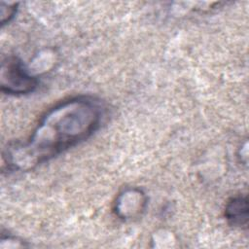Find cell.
Here are the masks:
<instances>
[{
    "label": "cell",
    "mask_w": 249,
    "mask_h": 249,
    "mask_svg": "<svg viewBox=\"0 0 249 249\" xmlns=\"http://www.w3.org/2000/svg\"><path fill=\"white\" fill-rule=\"evenodd\" d=\"M17 6L16 3H4L1 2V24L4 25L5 23H8L11 21V19L15 17L17 13Z\"/></svg>",
    "instance_id": "obj_4"
},
{
    "label": "cell",
    "mask_w": 249,
    "mask_h": 249,
    "mask_svg": "<svg viewBox=\"0 0 249 249\" xmlns=\"http://www.w3.org/2000/svg\"><path fill=\"white\" fill-rule=\"evenodd\" d=\"M0 86L6 94H27L35 90L38 79L29 73L18 57L8 55L1 62Z\"/></svg>",
    "instance_id": "obj_2"
},
{
    "label": "cell",
    "mask_w": 249,
    "mask_h": 249,
    "mask_svg": "<svg viewBox=\"0 0 249 249\" xmlns=\"http://www.w3.org/2000/svg\"><path fill=\"white\" fill-rule=\"evenodd\" d=\"M224 215L228 223L235 228L247 229L248 227V199L246 195L231 196L225 205Z\"/></svg>",
    "instance_id": "obj_3"
},
{
    "label": "cell",
    "mask_w": 249,
    "mask_h": 249,
    "mask_svg": "<svg viewBox=\"0 0 249 249\" xmlns=\"http://www.w3.org/2000/svg\"><path fill=\"white\" fill-rule=\"evenodd\" d=\"M104 107L86 95L64 99L41 116L28 139L3 152L9 169L27 171L90 137L101 125Z\"/></svg>",
    "instance_id": "obj_1"
}]
</instances>
